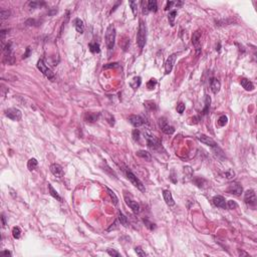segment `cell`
<instances>
[{"label": "cell", "mask_w": 257, "mask_h": 257, "mask_svg": "<svg viewBox=\"0 0 257 257\" xmlns=\"http://www.w3.org/2000/svg\"><path fill=\"white\" fill-rule=\"evenodd\" d=\"M147 39V27L146 24L143 20H140V24H139V29L137 33V43L140 48H143L146 44Z\"/></svg>", "instance_id": "1"}, {"label": "cell", "mask_w": 257, "mask_h": 257, "mask_svg": "<svg viewBox=\"0 0 257 257\" xmlns=\"http://www.w3.org/2000/svg\"><path fill=\"white\" fill-rule=\"evenodd\" d=\"M106 44L108 47L109 50H111L115 46V41H116V28L113 24H110L106 28Z\"/></svg>", "instance_id": "2"}, {"label": "cell", "mask_w": 257, "mask_h": 257, "mask_svg": "<svg viewBox=\"0 0 257 257\" xmlns=\"http://www.w3.org/2000/svg\"><path fill=\"white\" fill-rule=\"evenodd\" d=\"M36 67H37L38 70H39V71L41 72V74L45 77H47L48 79H50L51 81H55V76H54V74L52 72V70L49 69L46 64H45V62L42 60H39L37 61V64H36Z\"/></svg>", "instance_id": "3"}, {"label": "cell", "mask_w": 257, "mask_h": 257, "mask_svg": "<svg viewBox=\"0 0 257 257\" xmlns=\"http://www.w3.org/2000/svg\"><path fill=\"white\" fill-rule=\"evenodd\" d=\"M126 173H127V177H128V179H129L130 181H131V183L133 184V185L135 186V187H137V188L139 189V190L141 191V192L145 193L146 189H145L144 184H143L142 182H141L140 179L137 178V177H136V175H135V174H133V173L130 171V170H127Z\"/></svg>", "instance_id": "4"}, {"label": "cell", "mask_w": 257, "mask_h": 257, "mask_svg": "<svg viewBox=\"0 0 257 257\" xmlns=\"http://www.w3.org/2000/svg\"><path fill=\"white\" fill-rule=\"evenodd\" d=\"M244 202L245 204H247L250 207H255L256 205V194L255 191L250 189V190H247L244 194Z\"/></svg>", "instance_id": "5"}, {"label": "cell", "mask_w": 257, "mask_h": 257, "mask_svg": "<svg viewBox=\"0 0 257 257\" xmlns=\"http://www.w3.org/2000/svg\"><path fill=\"white\" fill-rule=\"evenodd\" d=\"M5 116L12 120H21V117H22V113L18 109L11 108V109H8V110L5 111Z\"/></svg>", "instance_id": "6"}, {"label": "cell", "mask_w": 257, "mask_h": 257, "mask_svg": "<svg viewBox=\"0 0 257 257\" xmlns=\"http://www.w3.org/2000/svg\"><path fill=\"white\" fill-rule=\"evenodd\" d=\"M160 127L161 130L163 131V133H165L166 135H173L175 133V128L171 125H169V123L167 122V120L165 118L160 119Z\"/></svg>", "instance_id": "7"}, {"label": "cell", "mask_w": 257, "mask_h": 257, "mask_svg": "<svg viewBox=\"0 0 257 257\" xmlns=\"http://www.w3.org/2000/svg\"><path fill=\"white\" fill-rule=\"evenodd\" d=\"M242 191H243L242 186H241L239 183H237V182H233V183H231L230 185L228 186L226 192L229 193V194L235 195V196H240Z\"/></svg>", "instance_id": "8"}, {"label": "cell", "mask_w": 257, "mask_h": 257, "mask_svg": "<svg viewBox=\"0 0 257 257\" xmlns=\"http://www.w3.org/2000/svg\"><path fill=\"white\" fill-rule=\"evenodd\" d=\"M125 202H126V204L130 207V208L132 209V211H133L135 214H138V213H140V205H139V203H138L137 201L133 200L130 196H127V195H125Z\"/></svg>", "instance_id": "9"}, {"label": "cell", "mask_w": 257, "mask_h": 257, "mask_svg": "<svg viewBox=\"0 0 257 257\" xmlns=\"http://www.w3.org/2000/svg\"><path fill=\"white\" fill-rule=\"evenodd\" d=\"M146 140H147L148 147H149L150 149H152V150H156V149H158V148L161 146L160 140H159V139H157L155 136L147 135Z\"/></svg>", "instance_id": "10"}, {"label": "cell", "mask_w": 257, "mask_h": 257, "mask_svg": "<svg viewBox=\"0 0 257 257\" xmlns=\"http://www.w3.org/2000/svg\"><path fill=\"white\" fill-rule=\"evenodd\" d=\"M201 35L202 32L200 30H197L194 32V34L192 36V43L195 46V49H196L197 54L200 53L201 51V43H200V39H201Z\"/></svg>", "instance_id": "11"}, {"label": "cell", "mask_w": 257, "mask_h": 257, "mask_svg": "<svg viewBox=\"0 0 257 257\" xmlns=\"http://www.w3.org/2000/svg\"><path fill=\"white\" fill-rule=\"evenodd\" d=\"M176 58H177L176 53L171 54V55L167 58L166 63H165V74H169L170 72L172 71L173 67H174V64H175V61H176Z\"/></svg>", "instance_id": "12"}, {"label": "cell", "mask_w": 257, "mask_h": 257, "mask_svg": "<svg viewBox=\"0 0 257 257\" xmlns=\"http://www.w3.org/2000/svg\"><path fill=\"white\" fill-rule=\"evenodd\" d=\"M197 138H198V140H199L200 142L203 143V144H205V145H207V146L212 147V148H216V147H217V143H216L212 138L208 137V136L204 135V134H201V135H199Z\"/></svg>", "instance_id": "13"}, {"label": "cell", "mask_w": 257, "mask_h": 257, "mask_svg": "<svg viewBox=\"0 0 257 257\" xmlns=\"http://www.w3.org/2000/svg\"><path fill=\"white\" fill-rule=\"evenodd\" d=\"M128 120H129V122L135 127V128H139V127L143 126L145 123L144 119H143L141 116H135V115L130 116V117L128 118Z\"/></svg>", "instance_id": "14"}, {"label": "cell", "mask_w": 257, "mask_h": 257, "mask_svg": "<svg viewBox=\"0 0 257 257\" xmlns=\"http://www.w3.org/2000/svg\"><path fill=\"white\" fill-rule=\"evenodd\" d=\"M49 169H50V172L53 176L57 177V178H62L63 177V170L58 164H52V165H50Z\"/></svg>", "instance_id": "15"}, {"label": "cell", "mask_w": 257, "mask_h": 257, "mask_svg": "<svg viewBox=\"0 0 257 257\" xmlns=\"http://www.w3.org/2000/svg\"><path fill=\"white\" fill-rule=\"evenodd\" d=\"M213 201V204L216 206V207H219V208H222V209H227V203H226V200L224 199V197L222 196H214L212 199Z\"/></svg>", "instance_id": "16"}, {"label": "cell", "mask_w": 257, "mask_h": 257, "mask_svg": "<svg viewBox=\"0 0 257 257\" xmlns=\"http://www.w3.org/2000/svg\"><path fill=\"white\" fill-rule=\"evenodd\" d=\"M240 83L242 85V88L245 90H247V92H252L254 90V85L252 83V81H250L249 79L245 78V77L240 78Z\"/></svg>", "instance_id": "17"}, {"label": "cell", "mask_w": 257, "mask_h": 257, "mask_svg": "<svg viewBox=\"0 0 257 257\" xmlns=\"http://www.w3.org/2000/svg\"><path fill=\"white\" fill-rule=\"evenodd\" d=\"M163 197H164V200H165L166 204H167L168 206H174L175 205V201H174V199H173L172 194L169 190L163 191Z\"/></svg>", "instance_id": "18"}, {"label": "cell", "mask_w": 257, "mask_h": 257, "mask_svg": "<svg viewBox=\"0 0 257 257\" xmlns=\"http://www.w3.org/2000/svg\"><path fill=\"white\" fill-rule=\"evenodd\" d=\"M210 88H211V90H212L213 94H217V92H219V90H220L221 83H220V81H218L217 78H211Z\"/></svg>", "instance_id": "19"}, {"label": "cell", "mask_w": 257, "mask_h": 257, "mask_svg": "<svg viewBox=\"0 0 257 257\" xmlns=\"http://www.w3.org/2000/svg\"><path fill=\"white\" fill-rule=\"evenodd\" d=\"M74 27H76V31L81 34H83V31H85V24H83V21L79 18H76L74 19Z\"/></svg>", "instance_id": "20"}, {"label": "cell", "mask_w": 257, "mask_h": 257, "mask_svg": "<svg viewBox=\"0 0 257 257\" xmlns=\"http://www.w3.org/2000/svg\"><path fill=\"white\" fill-rule=\"evenodd\" d=\"M99 119V113H86L85 115V120L88 123H95Z\"/></svg>", "instance_id": "21"}, {"label": "cell", "mask_w": 257, "mask_h": 257, "mask_svg": "<svg viewBox=\"0 0 257 257\" xmlns=\"http://www.w3.org/2000/svg\"><path fill=\"white\" fill-rule=\"evenodd\" d=\"M136 155H137L139 158L143 159V160H145V161H151L152 160L151 154H150L149 152H147V151H144V150L138 151L137 153H136Z\"/></svg>", "instance_id": "22"}, {"label": "cell", "mask_w": 257, "mask_h": 257, "mask_svg": "<svg viewBox=\"0 0 257 257\" xmlns=\"http://www.w3.org/2000/svg\"><path fill=\"white\" fill-rule=\"evenodd\" d=\"M48 190H49V194H50L51 196L54 198V199H56L57 201H60V202H62V198H61L60 195H58V193L56 192L55 189L52 187L51 184H48Z\"/></svg>", "instance_id": "23"}, {"label": "cell", "mask_w": 257, "mask_h": 257, "mask_svg": "<svg viewBox=\"0 0 257 257\" xmlns=\"http://www.w3.org/2000/svg\"><path fill=\"white\" fill-rule=\"evenodd\" d=\"M141 83H142V78H141L140 76H136L132 79V81L130 83V85H131L134 90H137L138 88H140Z\"/></svg>", "instance_id": "24"}, {"label": "cell", "mask_w": 257, "mask_h": 257, "mask_svg": "<svg viewBox=\"0 0 257 257\" xmlns=\"http://www.w3.org/2000/svg\"><path fill=\"white\" fill-rule=\"evenodd\" d=\"M37 166H38V162L34 158H31L30 160L28 161V163H27V168H28L29 171H34L36 168H37Z\"/></svg>", "instance_id": "25"}, {"label": "cell", "mask_w": 257, "mask_h": 257, "mask_svg": "<svg viewBox=\"0 0 257 257\" xmlns=\"http://www.w3.org/2000/svg\"><path fill=\"white\" fill-rule=\"evenodd\" d=\"M44 2H39V1H30L28 2V8L29 10H34V9L38 8L40 6L41 7L42 5H44Z\"/></svg>", "instance_id": "26"}, {"label": "cell", "mask_w": 257, "mask_h": 257, "mask_svg": "<svg viewBox=\"0 0 257 257\" xmlns=\"http://www.w3.org/2000/svg\"><path fill=\"white\" fill-rule=\"evenodd\" d=\"M147 6H148V10L149 11H153V12H156L158 10V5H157V1L155 0H150V1L147 2Z\"/></svg>", "instance_id": "27"}, {"label": "cell", "mask_w": 257, "mask_h": 257, "mask_svg": "<svg viewBox=\"0 0 257 257\" xmlns=\"http://www.w3.org/2000/svg\"><path fill=\"white\" fill-rule=\"evenodd\" d=\"M88 47H90V50L92 52V53H99L101 51V48H99V44L97 42H90L88 44Z\"/></svg>", "instance_id": "28"}, {"label": "cell", "mask_w": 257, "mask_h": 257, "mask_svg": "<svg viewBox=\"0 0 257 257\" xmlns=\"http://www.w3.org/2000/svg\"><path fill=\"white\" fill-rule=\"evenodd\" d=\"M177 16V10H172L169 12V15H168V19H169V23L171 26L175 25V18Z\"/></svg>", "instance_id": "29"}, {"label": "cell", "mask_w": 257, "mask_h": 257, "mask_svg": "<svg viewBox=\"0 0 257 257\" xmlns=\"http://www.w3.org/2000/svg\"><path fill=\"white\" fill-rule=\"evenodd\" d=\"M210 104H211V99L209 95H206V99H205V108L203 109L202 111V113L203 115H207L209 113V109H210Z\"/></svg>", "instance_id": "30"}, {"label": "cell", "mask_w": 257, "mask_h": 257, "mask_svg": "<svg viewBox=\"0 0 257 257\" xmlns=\"http://www.w3.org/2000/svg\"><path fill=\"white\" fill-rule=\"evenodd\" d=\"M12 235L15 239H19L20 236H21V229H20L18 226L14 227V228L12 229Z\"/></svg>", "instance_id": "31"}, {"label": "cell", "mask_w": 257, "mask_h": 257, "mask_svg": "<svg viewBox=\"0 0 257 257\" xmlns=\"http://www.w3.org/2000/svg\"><path fill=\"white\" fill-rule=\"evenodd\" d=\"M119 221L122 225H124L125 227H128V218L126 217L122 212H120L119 215Z\"/></svg>", "instance_id": "32"}, {"label": "cell", "mask_w": 257, "mask_h": 257, "mask_svg": "<svg viewBox=\"0 0 257 257\" xmlns=\"http://www.w3.org/2000/svg\"><path fill=\"white\" fill-rule=\"evenodd\" d=\"M228 123V118L226 116H221V117L218 119V125L220 127H225Z\"/></svg>", "instance_id": "33"}, {"label": "cell", "mask_w": 257, "mask_h": 257, "mask_svg": "<svg viewBox=\"0 0 257 257\" xmlns=\"http://www.w3.org/2000/svg\"><path fill=\"white\" fill-rule=\"evenodd\" d=\"M106 191H108L109 195H110L111 198V200H113V204H115V205H117V204H118V197L116 196L115 192H113V190H111L110 188H108V187H106Z\"/></svg>", "instance_id": "34"}, {"label": "cell", "mask_w": 257, "mask_h": 257, "mask_svg": "<svg viewBox=\"0 0 257 257\" xmlns=\"http://www.w3.org/2000/svg\"><path fill=\"white\" fill-rule=\"evenodd\" d=\"M143 222L145 223L146 227L148 229H150V230H155V229H156V224H154L153 222L149 221L148 219H143Z\"/></svg>", "instance_id": "35"}, {"label": "cell", "mask_w": 257, "mask_h": 257, "mask_svg": "<svg viewBox=\"0 0 257 257\" xmlns=\"http://www.w3.org/2000/svg\"><path fill=\"white\" fill-rule=\"evenodd\" d=\"M145 106L150 111H156L157 110V104L154 103V102H146L144 104Z\"/></svg>", "instance_id": "36"}, {"label": "cell", "mask_w": 257, "mask_h": 257, "mask_svg": "<svg viewBox=\"0 0 257 257\" xmlns=\"http://www.w3.org/2000/svg\"><path fill=\"white\" fill-rule=\"evenodd\" d=\"M129 3H130V5H131L132 11H133V14H134V15H137V12H138V5H137V2H135V1H130Z\"/></svg>", "instance_id": "37"}, {"label": "cell", "mask_w": 257, "mask_h": 257, "mask_svg": "<svg viewBox=\"0 0 257 257\" xmlns=\"http://www.w3.org/2000/svg\"><path fill=\"white\" fill-rule=\"evenodd\" d=\"M132 136H133V139L135 141H139L140 140V137H141V132L139 131L138 129H135L133 132H132Z\"/></svg>", "instance_id": "38"}, {"label": "cell", "mask_w": 257, "mask_h": 257, "mask_svg": "<svg viewBox=\"0 0 257 257\" xmlns=\"http://www.w3.org/2000/svg\"><path fill=\"white\" fill-rule=\"evenodd\" d=\"M9 15H10V11H9V10H1V12H0L1 21H3V20H5L6 18H8Z\"/></svg>", "instance_id": "39"}, {"label": "cell", "mask_w": 257, "mask_h": 257, "mask_svg": "<svg viewBox=\"0 0 257 257\" xmlns=\"http://www.w3.org/2000/svg\"><path fill=\"white\" fill-rule=\"evenodd\" d=\"M157 85V81L155 78H151L149 81H148L147 83V88H149V90H154L155 85Z\"/></svg>", "instance_id": "40"}, {"label": "cell", "mask_w": 257, "mask_h": 257, "mask_svg": "<svg viewBox=\"0 0 257 257\" xmlns=\"http://www.w3.org/2000/svg\"><path fill=\"white\" fill-rule=\"evenodd\" d=\"M237 204H236L235 201H233V200H229L228 202H227V208L228 209H235L237 208Z\"/></svg>", "instance_id": "41"}, {"label": "cell", "mask_w": 257, "mask_h": 257, "mask_svg": "<svg viewBox=\"0 0 257 257\" xmlns=\"http://www.w3.org/2000/svg\"><path fill=\"white\" fill-rule=\"evenodd\" d=\"M135 251H136V253H137L140 257H145V256L147 255V254L145 253V251H143V249L141 248V247H136Z\"/></svg>", "instance_id": "42"}, {"label": "cell", "mask_w": 257, "mask_h": 257, "mask_svg": "<svg viewBox=\"0 0 257 257\" xmlns=\"http://www.w3.org/2000/svg\"><path fill=\"white\" fill-rule=\"evenodd\" d=\"M185 104H183V103H180L178 104V106H177V111H178L179 113H184V111H185Z\"/></svg>", "instance_id": "43"}, {"label": "cell", "mask_w": 257, "mask_h": 257, "mask_svg": "<svg viewBox=\"0 0 257 257\" xmlns=\"http://www.w3.org/2000/svg\"><path fill=\"white\" fill-rule=\"evenodd\" d=\"M225 176H226L227 179H232L235 176V173H234L233 170H228V171L225 173Z\"/></svg>", "instance_id": "44"}, {"label": "cell", "mask_w": 257, "mask_h": 257, "mask_svg": "<svg viewBox=\"0 0 257 257\" xmlns=\"http://www.w3.org/2000/svg\"><path fill=\"white\" fill-rule=\"evenodd\" d=\"M204 181H205V180H204V179H202V178H196V179H194V183L196 184L198 187H200V188L203 187V185H202V182H204Z\"/></svg>", "instance_id": "45"}, {"label": "cell", "mask_w": 257, "mask_h": 257, "mask_svg": "<svg viewBox=\"0 0 257 257\" xmlns=\"http://www.w3.org/2000/svg\"><path fill=\"white\" fill-rule=\"evenodd\" d=\"M108 253L110 254L111 256H120V253L118 251H116V250L113 249H108Z\"/></svg>", "instance_id": "46"}, {"label": "cell", "mask_w": 257, "mask_h": 257, "mask_svg": "<svg viewBox=\"0 0 257 257\" xmlns=\"http://www.w3.org/2000/svg\"><path fill=\"white\" fill-rule=\"evenodd\" d=\"M118 67V63H108L106 65H104V69H111V67Z\"/></svg>", "instance_id": "47"}, {"label": "cell", "mask_w": 257, "mask_h": 257, "mask_svg": "<svg viewBox=\"0 0 257 257\" xmlns=\"http://www.w3.org/2000/svg\"><path fill=\"white\" fill-rule=\"evenodd\" d=\"M0 255L1 256H11V252L10 251H7V250H5V251H2L1 253H0Z\"/></svg>", "instance_id": "48"}, {"label": "cell", "mask_w": 257, "mask_h": 257, "mask_svg": "<svg viewBox=\"0 0 257 257\" xmlns=\"http://www.w3.org/2000/svg\"><path fill=\"white\" fill-rule=\"evenodd\" d=\"M29 54H30V47H27V48H26V52L23 54V58H26V57H28V55H29Z\"/></svg>", "instance_id": "49"}, {"label": "cell", "mask_w": 257, "mask_h": 257, "mask_svg": "<svg viewBox=\"0 0 257 257\" xmlns=\"http://www.w3.org/2000/svg\"><path fill=\"white\" fill-rule=\"evenodd\" d=\"M173 4H174V2H173V1H169V2H167V5H166V7H165V10H168V9H169L170 7H171V6L173 5Z\"/></svg>", "instance_id": "50"}, {"label": "cell", "mask_w": 257, "mask_h": 257, "mask_svg": "<svg viewBox=\"0 0 257 257\" xmlns=\"http://www.w3.org/2000/svg\"><path fill=\"white\" fill-rule=\"evenodd\" d=\"M1 220H2V226L5 227L6 226V221H5V217H4V215L1 216Z\"/></svg>", "instance_id": "51"}, {"label": "cell", "mask_w": 257, "mask_h": 257, "mask_svg": "<svg viewBox=\"0 0 257 257\" xmlns=\"http://www.w3.org/2000/svg\"><path fill=\"white\" fill-rule=\"evenodd\" d=\"M240 255H248V254L246 253V252H240Z\"/></svg>", "instance_id": "52"}]
</instances>
